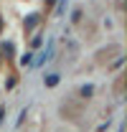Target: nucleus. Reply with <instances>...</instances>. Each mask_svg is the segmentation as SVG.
<instances>
[{
	"label": "nucleus",
	"instance_id": "5",
	"mask_svg": "<svg viewBox=\"0 0 127 132\" xmlns=\"http://www.w3.org/2000/svg\"><path fill=\"white\" fill-rule=\"evenodd\" d=\"M59 84V74H51V76H46V86H56Z\"/></svg>",
	"mask_w": 127,
	"mask_h": 132
},
{
	"label": "nucleus",
	"instance_id": "8",
	"mask_svg": "<svg viewBox=\"0 0 127 132\" xmlns=\"http://www.w3.org/2000/svg\"><path fill=\"white\" fill-rule=\"evenodd\" d=\"M3 114H5V109H3V107H0V119H3Z\"/></svg>",
	"mask_w": 127,
	"mask_h": 132
},
{
	"label": "nucleus",
	"instance_id": "9",
	"mask_svg": "<svg viewBox=\"0 0 127 132\" xmlns=\"http://www.w3.org/2000/svg\"><path fill=\"white\" fill-rule=\"evenodd\" d=\"M0 31H3V18H0Z\"/></svg>",
	"mask_w": 127,
	"mask_h": 132
},
{
	"label": "nucleus",
	"instance_id": "3",
	"mask_svg": "<svg viewBox=\"0 0 127 132\" xmlns=\"http://www.w3.org/2000/svg\"><path fill=\"white\" fill-rule=\"evenodd\" d=\"M92 94H94V86H92V84H86V86H81V89H79V97H76V99L89 102V99H92Z\"/></svg>",
	"mask_w": 127,
	"mask_h": 132
},
{
	"label": "nucleus",
	"instance_id": "7",
	"mask_svg": "<svg viewBox=\"0 0 127 132\" xmlns=\"http://www.w3.org/2000/svg\"><path fill=\"white\" fill-rule=\"evenodd\" d=\"M81 18H84V13H81V10H74V15H71V20H74V23H81Z\"/></svg>",
	"mask_w": 127,
	"mask_h": 132
},
{
	"label": "nucleus",
	"instance_id": "2",
	"mask_svg": "<svg viewBox=\"0 0 127 132\" xmlns=\"http://www.w3.org/2000/svg\"><path fill=\"white\" fill-rule=\"evenodd\" d=\"M120 56V46H107V48H102L99 53H97V66H107V64H112L114 59Z\"/></svg>",
	"mask_w": 127,
	"mask_h": 132
},
{
	"label": "nucleus",
	"instance_id": "6",
	"mask_svg": "<svg viewBox=\"0 0 127 132\" xmlns=\"http://www.w3.org/2000/svg\"><path fill=\"white\" fill-rule=\"evenodd\" d=\"M36 23H38V15H31L28 20H26V31H31V28L36 26Z\"/></svg>",
	"mask_w": 127,
	"mask_h": 132
},
{
	"label": "nucleus",
	"instance_id": "4",
	"mask_svg": "<svg viewBox=\"0 0 127 132\" xmlns=\"http://www.w3.org/2000/svg\"><path fill=\"white\" fill-rule=\"evenodd\" d=\"M122 94H125V76H117V81H114V97L122 99Z\"/></svg>",
	"mask_w": 127,
	"mask_h": 132
},
{
	"label": "nucleus",
	"instance_id": "1",
	"mask_svg": "<svg viewBox=\"0 0 127 132\" xmlns=\"http://www.w3.org/2000/svg\"><path fill=\"white\" fill-rule=\"evenodd\" d=\"M59 114H61V119H66V122H76L79 125L81 117H84V102L76 97H66L59 104Z\"/></svg>",
	"mask_w": 127,
	"mask_h": 132
}]
</instances>
